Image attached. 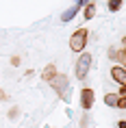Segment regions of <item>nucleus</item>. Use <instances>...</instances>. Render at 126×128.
<instances>
[{
  "label": "nucleus",
  "instance_id": "13",
  "mask_svg": "<svg viewBox=\"0 0 126 128\" xmlns=\"http://www.w3.org/2000/svg\"><path fill=\"white\" fill-rule=\"evenodd\" d=\"M11 65H15V68H18V65H20V59H18V56H13V59H11Z\"/></svg>",
  "mask_w": 126,
  "mask_h": 128
},
{
  "label": "nucleus",
  "instance_id": "9",
  "mask_svg": "<svg viewBox=\"0 0 126 128\" xmlns=\"http://www.w3.org/2000/svg\"><path fill=\"white\" fill-rule=\"evenodd\" d=\"M52 76H54V65H48V68L44 70V78H46V80H50Z\"/></svg>",
  "mask_w": 126,
  "mask_h": 128
},
{
  "label": "nucleus",
  "instance_id": "4",
  "mask_svg": "<svg viewBox=\"0 0 126 128\" xmlns=\"http://www.w3.org/2000/svg\"><path fill=\"white\" fill-rule=\"evenodd\" d=\"M91 104H93V89L85 87V89H83V94H80V106L85 108V111H89Z\"/></svg>",
  "mask_w": 126,
  "mask_h": 128
},
{
  "label": "nucleus",
  "instance_id": "2",
  "mask_svg": "<svg viewBox=\"0 0 126 128\" xmlns=\"http://www.w3.org/2000/svg\"><path fill=\"white\" fill-rule=\"evenodd\" d=\"M89 68H91V54H89V52L80 54V59L76 61V76H78L80 80H83V78H87Z\"/></svg>",
  "mask_w": 126,
  "mask_h": 128
},
{
  "label": "nucleus",
  "instance_id": "14",
  "mask_svg": "<svg viewBox=\"0 0 126 128\" xmlns=\"http://www.w3.org/2000/svg\"><path fill=\"white\" fill-rule=\"evenodd\" d=\"M117 128H126V122H122V120H119V122H117Z\"/></svg>",
  "mask_w": 126,
  "mask_h": 128
},
{
  "label": "nucleus",
  "instance_id": "11",
  "mask_svg": "<svg viewBox=\"0 0 126 128\" xmlns=\"http://www.w3.org/2000/svg\"><path fill=\"white\" fill-rule=\"evenodd\" d=\"M18 115H20V108H18V106H13L11 111H9V120H15Z\"/></svg>",
  "mask_w": 126,
  "mask_h": 128
},
{
  "label": "nucleus",
  "instance_id": "15",
  "mask_svg": "<svg viewBox=\"0 0 126 128\" xmlns=\"http://www.w3.org/2000/svg\"><path fill=\"white\" fill-rule=\"evenodd\" d=\"M0 100H7V98H5V91H2V89H0Z\"/></svg>",
  "mask_w": 126,
  "mask_h": 128
},
{
  "label": "nucleus",
  "instance_id": "10",
  "mask_svg": "<svg viewBox=\"0 0 126 128\" xmlns=\"http://www.w3.org/2000/svg\"><path fill=\"white\" fill-rule=\"evenodd\" d=\"M119 7H122V0H111V2H109V9H111V11H117Z\"/></svg>",
  "mask_w": 126,
  "mask_h": 128
},
{
  "label": "nucleus",
  "instance_id": "1",
  "mask_svg": "<svg viewBox=\"0 0 126 128\" xmlns=\"http://www.w3.org/2000/svg\"><path fill=\"white\" fill-rule=\"evenodd\" d=\"M48 82H50V85L57 89V94H59L63 100H67V98H70V91H72V87H70V80H67L63 74H54Z\"/></svg>",
  "mask_w": 126,
  "mask_h": 128
},
{
  "label": "nucleus",
  "instance_id": "7",
  "mask_svg": "<svg viewBox=\"0 0 126 128\" xmlns=\"http://www.w3.org/2000/svg\"><path fill=\"white\" fill-rule=\"evenodd\" d=\"M76 9H78V4H76V7H72V9H67L65 13L61 15V20H63V22H67V20H72L74 15H76Z\"/></svg>",
  "mask_w": 126,
  "mask_h": 128
},
{
  "label": "nucleus",
  "instance_id": "5",
  "mask_svg": "<svg viewBox=\"0 0 126 128\" xmlns=\"http://www.w3.org/2000/svg\"><path fill=\"white\" fill-rule=\"evenodd\" d=\"M111 76H113V80L117 82V85L126 87V70H124V68H119V65L111 68Z\"/></svg>",
  "mask_w": 126,
  "mask_h": 128
},
{
  "label": "nucleus",
  "instance_id": "8",
  "mask_svg": "<svg viewBox=\"0 0 126 128\" xmlns=\"http://www.w3.org/2000/svg\"><path fill=\"white\" fill-rule=\"evenodd\" d=\"M83 15H85V20H91L93 15H96V7H93V4H87L85 11H83Z\"/></svg>",
  "mask_w": 126,
  "mask_h": 128
},
{
  "label": "nucleus",
  "instance_id": "16",
  "mask_svg": "<svg viewBox=\"0 0 126 128\" xmlns=\"http://www.w3.org/2000/svg\"><path fill=\"white\" fill-rule=\"evenodd\" d=\"M87 2H89V0H78V4H87Z\"/></svg>",
  "mask_w": 126,
  "mask_h": 128
},
{
  "label": "nucleus",
  "instance_id": "6",
  "mask_svg": "<svg viewBox=\"0 0 126 128\" xmlns=\"http://www.w3.org/2000/svg\"><path fill=\"white\" fill-rule=\"evenodd\" d=\"M104 102L109 104V106H117V102H119V96H117V94H106Z\"/></svg>",
  "mask_w": 126,
  "mask_h": 128
},
{
  "label": "nucleus",
  "instance_id": "12",
  "mask_svg": "<svg viewBox=\"0 0 126 128\" xmlns=\"http://www.w3.org/2000/svg\"><path fill=\"white\" fill-rule=\"evenodd\" d=\"M117 96H119V100H122V98H126V87L119 89V94H117Z\"/></svg>",
  "mask_w": 126,
  "mask_h": 128
},
{
  "label": "nucleus",
  "instance_id": "3",
  "mask_svg": "<svg viewBox=\"0 0 126 128\" xmlns=\"http://www.w3.org/2000/svg\"><path fill=\"white\" fill-rule=\"evenodd\" d=\"M85 41H87V28H78V30L72 35V39H70V46H72L74 52H83V48H85Z\"/></svg>",
  "mask_w": 126,
  "mask_h": 128
}]
</instances>
